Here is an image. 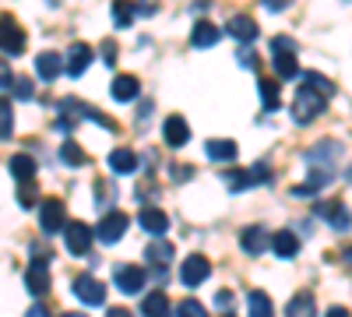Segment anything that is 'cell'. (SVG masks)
Instances as JSON below:
<instances>
[{
  "label": "cell",
  "instance_id": "cell-12",
  "mask_svg": "<svg viewBox=\"0 0 352 317\" xmlns=\"http://www.w3.org/2000/svg\"><path fill=\"white\" fill-rule=\"evenodd\" d=\"M88 64H92V46H88V43H74L71 50H67V74L71 78H81L85 71H88Z\"/></svg>",
  "mask_w": 352,
  "mask_h": 317
},
{
  "label": "cell",
  "instance_id": "cell-7",
  "mask_svg": "<svg viewBox=\"0 0 352 317\" xmlns=\"http://www.w3.org/2000/svg\"><path fill=\"white\" fill-rule=\"evenodd\" d=\"M113 278H116V289L120 293H141V285L148 282V272H144L141 265H116Z\"/></svg>",
  "mask_w": 352,
  "mask_h": 317
},
{
  "label": "cell",
  "instance_id": "cell-19",
  "mask_svg": "<svg viewBox=\"0 0 352 317\" xmlns=\"http://www.w3.org/2000/svg\"><path fill=\"white\" fill-rule=\"evenodd\" d=\"M226 32H229V36H236L240 43H254V39H257V25H254L250 14H232L229 25H226Z\"/></svg>",
  "mask_w": 352,
  "mask_h": 317
},
{
  "label": "cell",
  "instance_id": "cell-6",
  "mask_svg": "<svg viewBox=\"0 0 352 317\" xmlns=\"http://www.w3.org/2000/svg\"><path fill=\"white\" fill-rule=\"evenodd\" d=\"M74 296L85 303V307H102L106 303V285L92 275H78L74 278Z\"/></svg>",
  "mask_w": 352,
  "mask_h": 317
},
{
  "label": "cell",
  "instance_id": "cell-1",
  "mask_svg": "<svg viewBox=\"0 0 352 317\" xmlns=\"http://www.w3.org/2000/svg\"><path fill=\"white\" fill-rule=\"evenodd\" d=\"M338 145L335 141H320L317 149L307 152V169H310V184L307 190H317V187H324L335 180V166H338Z\"/></svg>",
  "mask_w": 352,
  "mask_h": 317
},
{
  "label": "cell",
  "instance_id": "cell-24",
  "mask_svg": "<svg viewBox=\"0 0 352 317\" xmlns=\"http://www.w3.org/2000/svg\"><path fill=\"white\" fill-rule=\"evenodd\" d=\"M268 243H272V250H275L278 257H285V261H289V257H296V254H300V240L292 237L289 229H278V233H275Z\"/></svg>",
  "mask_w": 352,
  "mask_h": 317
},
{
  "label": "cell",
  "instance_id": "cell-15",
  "mask_svg": "<svg viewBox=\"0 0 352 317\" xmlns=\"http://www.w3.org/2000/svg\"><path fill=\"white\" fill-rule=\"evenodd\" d=\"M173 243H166V240H155L148 250H144V257H148V265L155 268V275H166L169 272V261H173Z\"/></svg>",
  "mask_w": 352,
  "mask_h": 317
},
{
  "label": "cell",
  "instance_id": "cell-42",
  "mask_svg": "<svg viewBox=\"0 0 352 317\" xmlns=\"http://www.w3.org/2000/svg\"><path fill=\"white\" fill-rule=\"evenodd\" d=\"M261 4L268 8V11H285V8L292 4V0H261Z\"/></svg>",
  "mask_w": 352,
  "mask_h": 317
},
{
  "label": "cell",
  "instance_id": "cell-44",
  "mask_svg": "<svg viewBox=\"0 0 352 317\" xmlns=\"http://www.w3.org/2000/svg\"><path fill=\"white\" fill-rule=\"evenodd\" d=\"M106 317H134V314H131V310H124V307H113Z\"/></svg>",
  "mask_w": 352,
  "mask_h": 317
},
{
  "label": "cell",
  "instance_id": "cell-22",
  "mask_svg": "<svg viewBox=\"0 0 352 317\" xmlns=\"http://www.w3.org/2000/svg\"><path fill=\"white\" fill-rule=\"evenodd\" d=\"M204 152H208V159H215V162H232L236 159V141H229V138H212L208 145H204Z\"/></svg>",
  "mask_w": 352,
  "mask_h": 317
},
{
  "label": "cell",
  "instance_id": "cell-23",
  "mask_svg": "<svg viewBox=\"0 0 352 317\" xmlns=\"http://www.w3.org/2000/svg\"><path fill=\"white\" fill-rule=\"evenodd\" d=\"M11 177H14L18 184H32V177H36V159L25 155V152L11 155Z\"/></svg>",
  "mask_w": 352,
  "mask_h": 317
},
{
  "label": "cell",
  "instance_id": "cell-40",
  "mask_svg": "<svg viewBox=\"0 0 352 317\" xmlns=\"http://www.w3.org/2000/svg\"><path fill=\"white\" fill-rule=\"evenodd\" d=\"M116 56H120V50H116V43H109V39H106V43H102V61L113 67V64H116Z\"/></svg>",
  "mask_w": 352,
  "mask_h": 317
},
{
  "label": "cell",
  "instance_id": "cell-29",
  "mask_svg": "<svg viewBox=\"0 0 352 317\" xmlns=\"http://www.w3.org/2000/svg\"><path fill=\"white\" fill-rule=\"evenodd\" d=\"M247 303H250V317H275V310H272V300H268V293H261V289H250Z\"/></svg>",
  "mask_w": 352,
  "mask_h": 317
},
{
  "label": "cell",
  "instance_id": "cell-33",
  "mask_svg": "<svg viewBox=\"0 0 352 317\" xmlns=\"http://www.w3.org/2000/svg\"><path fill=\"white\" fill-rule=\"evenodd\" d=\"M303 78H307V89H314L320 99H331V96H335V85H331L324 74H303Z\"/></svg>",
  "mask_w": 352,
  "mask_h": 317
},
{
  "label": "cell",
  "instance_id": "cell-43",
  "mask_svg": "<svg viewBox=\"0 0 352 317\" xmlns=\"http://www.w3.org/2000/svg\"><path fill=\"white\" fill-rule=\"evenodd\" d=\"M173 177H176V180H187V177H190V169H187V166H176V169H173Z\"/></svg>",
  "mask_w": 352,
  "mask_h": 317
},
{
  "label": "cell",
  "instance_id": "cell-36",
  "mask_svg": "<svg viewBox=\"0 0 352 317\" xmlns=\"http://www.w3.org/2000/svg\"><path fill=\"white\" fill-rule=\"evenodd\" d=\"M176 314H180V317H208V310H204L197 300H184L180 307H176Z\"/></svg>",
  "mask_w": 352,
  "mask_h": 317
},
{
  "label": "cell",
  "instance_id": "cell-3",
  "mask_svg": "<svg viewBox=\"0 0 352 317\" xmlns=\"http://www.w3.org/2000/svg\"><path fill=\"white\" fill-rule=\"evenodd\" d=\"M296 46H292V39L285 36H275L272 39V53H275V71L282 78H296L300 74V64H296V53H292Z\"/></svg>",
  "mask_w": 352,
  "mask_h": 317
},
{
  "label": "cell",
  "instance_id": "cell-32",
  "mask_svg": "<svg viewBox=\"0 0 352 317\" xmlns=\"http://www.w3.org/2000/svg\"><path fill=\"white\" fill-rule=\"evenodd\" d=\"M60 159L67 162V166H85L88 162V155H85V149H78V141H64V145H60Z\"/></svg>",
  "mask_w": 352,
  "mask_h": 317
},
{
  "label": "cell",
  "instance_id": "cell-25",
  "mask_svg": "<svg viewBox=\"0 0 352 317\" xmlns=\"http://www.w3.org/2000/svg\"><path fill=\"white\" fill-rule=\"evenodd\" d=\"M109 169L120 173V177H127V173L138 169V155H134L131 149H113V152H109Z\"/></svg>",
  "mask_w": 352,
  "mask_h": 317
},
{
  "label": "cell",
  "instance_id": "cell-2",
  "mask_svg": "<svg viewBox=\"0 0 352 317\" xmlns=\"http://www.w3.org/2000/svg\"><path fill=\"white\" fill-rule=\"evenodd\" d=\"M324 102H328V99H320L314 89H307V85H303V89L296 92V99H292V120H296V124L317 120L320 113H324Z\"/></svg>",
  "mask_w": 352,
  "mask_h": 317
},
{
  "label": "cell",
  "instance_id": "cell-20",
  "mask_svg": "<svg viewBox=\"0 0 352 317\" xmlns=\"http://www.w3.org/2000/svg\"><path fill=\"white\" fill-rule=\"evenodd\" d=\"M138 222H141V229H148L152 237H162L166 229H169V215H166V212H159V208H141Z\"/></svg>",
  "mask_w": 352,
  "mask_h": 317
},
{
  "label": "cell",
  "instance_id": "cell-30",
  "mask_svg": "<svg viewBox=\"0 0 352 317\" xmlns=\"http://www.w3.org/2000/svg\"><path fill=\"white\" fill-rule=\"evenodd\" d=\"M257 89H261V102H264V109H278V81H272V78H261L257 81Z\"/></svg>",
  "mask_w": 352,
  "mask_h": 317
},
{
  "label": "cell",
  "instance_id": "cell-46",
  "mask_svg": "<svg viewBox=\"0 0 352 317\" xmlns=\"http://www.w3.org/2000/svg\"><path fill=\"white\" fill-rule=\"evenodd\" d=\"M25 317H50V314H46L43 307H28V314H25Z\"/></svg>",
  "mask_w": 352,
  "mask_h": 317
},
{
  "label": "cell",
  "instance_id": "cell-4",
  "mask_svg": "<svg viewBox=\"0 0 352 317\" xmlns=\"http://www.w3.org/2000/svg\"><path fill=\"white\" fill-rule=\"evenodd\" d=\"M25 289L32 296H46L50 293V268H46V254L43 250H36V261L28 265V272H25Z\"/></svg>",
  "mask_w": 352,
  "mask_h": 317
},
{
  "label": "cell",
  "instance_id": "cell-13",
  "mask_svg": "<svg viewBox=\"0 0 352 317\" xmlns=\"http://www.w3.org/2000/svg\"><path fill=\"white\" fill-rule=\"evenodd\" d=\"M162 134H166V145H169V149H184L187 141H190V127H187L184 117H166Z\"/></svg>",
  "mask_w": 352,
  "mask_h": 317
},
{
  "label": "cell",
  "instance_id": "cell-37",
  "mask_svg": "<svg viewBox=\"0 0 352 317\" xmlns=\"http://www.w3.org/2000/svg\"><path fill=\"white\" fill-rule=\"evenodd\" d=\"M18 205H21V208H32V205H36V190L28 187V184H21V194H18Z\"/></svg>",
  "mask_w": 352,
  "mask_h": 317
},
{
  "label": "cell",
  "instance_id": "cell-10",
  "mask_svg": "<svg viewBox=\"0 0 352 317\" xmlns=\"http://www.w3.org/2000/svg\"><path fill=\"white\" fill-rule=\"evenodd\" d=\"M39 226H43V233H56V229H64L67 226V212H64V201H43V208H39Z\"/></svg>",
  "mask_w": 352,
  "mask_h": 317
},
{
  "label": "cell",
  "instance_id": "cell-38",
  "mask_svg": "<svg viewBox=\"0 0 352 317\" xmlns=\"http://www.w3.org/2000/svg\"><path fill=\"white\" fill-rule=\"evenodd\" d=\"M236 61H240L243 67H254V71H257V64H261V61H257V56H254L247 46H240V50H236Z\"/></svg>",
  "mask_w": 352,
  "mask_h": 317
},
{
  "label": "cell",
  "instance_id": "cell-14",
  "mask_svg": "<svg viewBox=\"0 0 352 317\" xmlns=\"http://www.w3.org/2000/svg\"><path fill=\"white\" fill-rule=\"evenodd\" d=\"M268 240H272V237H268V229H264V226H247L243 233H240V247H243L247 254H254V257L268 250Z\"/></svg>",
  "mask_w": 352,
  "mask_h": 317
},
{
  "label": "cell",
  "instance_id": "cell-35",
  "mask_svg": "<svg viewBox=\"0 0 352 317\" xmlns=\"http://www.w3.org/2000/svg\"><path fill=\"white\" fill-rule=\"evenodd\" d=\"M11 92H14V99H21V102H28V99L36 96V89H32V81H28V78H14V81H11Z\"/></svg>",
  "mask_w": 352,
  "mask_h": 317
},
{
  "label": "cell",
  "instance_id": "cell-28",
  "mask_svg": "<svg viewBox=\"0 0 352 317\" xmlns=\"http://www.w3.org/2000/svg\"><path fill=\"white\" fill-rule=\"evenodd\" d=\"M141 314L144 317H169V296L166 293H148L141 303Z\"/></svg>",
  "mask_w": 352,
  "mask_h": 317
},
{
  "label": "cell",
  "instance_id": "cell-21",
  "mask_svg": "<svg viewBox=\"0 0 352 317\" xmlns=\"http://www.w3.org/2000/svg\"><path fill=\"white\" fill-rule=\"evenodd\" d=\"M219 39H222V28H219V25H212V21H197V25H194V32H190V43H194L197 50L215 46Z\"/></svg>",
  "mask_w": 352,
  "mask_h": 317
},
{
  "label": "cell",
  "instance_id": "cell-18",
  "mask_svg": "<svg viewBox=\"0 0 352 317\" xmlns=\"http://www.w3.org/2000/svg\"><path fill=\"white\" fill-rule=\"evenodd\" d=\"M317 215L320 219H328V226H335V229H349V208L345 205H338V201H320L317 205Z\"/></svg>",
  "mask_w": 352,
  "mask_h": 317
},
{
  "label": "cell",
  "instance_id": "cell-8",
  "mask_svg": "<svg viewBox=\"0 0 352 317\" xmlns=\"http://www.w3.org/2000/svg\"><path fill=\"white\" fill-rule=\"evenodd\" d=\"M208 275H212V261H208L204 254H190L187 261L180 265V282L190 285V289H194V285H201Z\"/></svg>",
  "mask_w": 352,
  "mask_h": 317
},
{
  "label": "cell",
  "instance_id": "cell-17",
  "mask_svg": "<svg viewBox=\"0 0 352 317\" xmlns=\"http://www.w3.org/2000/svg\"><path fill=\"white\" fill-rule=\"evenodd\" d=\"M109 92H113L116 102H131V99H138V92H141V81H138L134 74H120V78H113Z\"/></svg>",
  "mask_w": 352,
  "mask_h": 317
},
{
  "label": "cell",
  "instance_id": "cell-5",
  "mask_svg": "<svg viewBox=\"0 0 352 317\" xmlns=\"http://www.w3.org/2000/svg\"><path fill=\"white\" fill-rule=\"evenodd\" d=\"M21 50H25V32H21V25H18L11 14H0V53L18 56Z\"/></svg>",
  "mask_w": 352,
  "mask_h": 317
},
{
  "label": "cell",
  "instance_id": "cell-41",
  "mask_svg": "<svg viewBox=\"0 0 352 317\" xmlns=\"http://www.w3.org/2000/svg\"><path fill=\"white\" fill-rule=\"evenodd\" d=\"M11 81H14V74H11V67L0 61V89H11Z\"/></svg>",
  "mask_w": 352,
  "mask_h": 317
},
{
  "label": "cell",
  "instance_id": "cell-9",
  "mask_svg": "<svg viewBox=\"0 0 352 317\" xmlns=\"http://www.w3.org/2000/svg\"><path fill=\"white\" fill-rule=\"evenodd\" d=\"M127 222H131V219H127L124 212H106L102 222H99V229H96V237L109 247V243H116V240L127 233Z\"/></svg>",
  "mask_w": 352,
  "mask_h": 317
},
{
  "label": "cell",
  "instance_id": "cell-11",
  "mask_svg": "<svg viewBox=\"0 0 352 317\" xmlns=\"http://www.w3.org/2000/svg\"><path fill=\"white\" fill-rule=\"evenodd\" d=\"M64 243H67V254L81 257L88 247H92V229H88L85 222H67L64 226Z\"/></svg>",
  "mask_w": 352,
  "mask_h": 317
},
{
  "label": "cell",
  "instance_id": "cell-26",
  "mask_svg": "<svg viewBox=\"0 0 352 317\" xmlns=\"http://www.w3.org/2000/svg\"><path fill=\"white\" fill-rule=\"evenodd\" d=\"M36 71H39L43 81H56V74L64 71V61H60L56 53H39V56H36Z\"/></svg>",
  "mask_w": 352,
  "mask_h": 317
},
{
  "label": "cell",
  "instance_id": "cell-34",
  "mask_svg": "<svg viewBox=\"0 0 352 317\" xmlns=\"http://www.w3.org/2000/svg\"><path fill=\"white\" fill-rule=\"evenodd\" d=\"M113 21L120 25V28H127V25L134 21V4H127V0H116V4H113Z\"/></svg>",
  "mask_w": 352,
  "mask_h": 317
},
{
  "label": "cell",
  "instance_id": "cell-39",
  "mask_svg": "<svg viewBox=\"0 0 352 317\" xmlns=\"http://www.w3.org/2000/svg\"><path fill=\"white\" fill-rule=\"evenodd\" d=\"M232 300H236V296H232L229 289H219V296H215V303H219L222 314H232Z\"/></svg>",
  "mask_w": 352,
  "mask_h": 317
},
{
  "label": "cell",
  "instance_id": "cell-31",
  "mask_svg": "<svg viewBox=\"0 0 352 317\" xmlns=\"http://www.w3.org/2000/svg\"><path fill=\"white\" fill-rule=\"evenodd\" d=\"M14 134V109L11 99H0V141H11Z\"/></svg>",
  "mask_w": 352,
  "mask_h": 317
},
{
  "label": "cell",
  "instance_id": "cell-27",
  "mask_svg": "<svg viewBox=\"0 0 352 317\" xmlns=\"http://www.w3.org/2000/svg\"><path fill=\"white\" fill-rule=\"evenodd\" d=\"M285 317H317V307H314V296L310 293H296L285 307Z\"/></svg>",
  "mask_w": 352,
  "mask_h": 317
},
{
  "label": "cell",
  "instance_id": "cell-16",
  "mask_svg": "<svg viewBox=\"0 0 352 317\" xmlns=\"http://www.w3.org/2000/svg\"><path fill=\"white\" fill-rule=\"evenodd\" d=\"M268 177H272V173L264 166H257V169H247V173H226V184H229V190H243V187L264 184Z\"/></svg>",
  "mask_w": 352,
  "mask_h": 317
},
{
  "label": "cell",
  "instance_id": "cell-47",
  "mask_svg": "<svg viewBox=\"0 0 352 317\" xmlns=\"http://www.w3.org/2000/svg\"><path fill=\"white\" fill-rule=\"evenodd\" d=\"M60 317H85V314H60Z\"/></svg>",
  "mask_w": 352,
  "mask_h": 317
},
{
  "label": "cell",
  "instance_id": "cell-48",
  "mask_svg": "<svg viewBox=\"0 0 352 317\" xmlns=\"http://www.w3.org/2000/svg\"><path fill=\"white\" fill-rule=\"evenodd\" d=\"M226 317H232V314H226Z\"/></svg>",
  "mask_w": 352,
  "mask_h": 317
},
{
  "label": "cell",
  "instance_id": "cell-45",
  "mask_svg": "<svg viewBox=\"0 0 352 317\" xmlns=\"http://www.w3.org/2000/svg\"><path fill=\"white\" fill-rule=\"evenodd\" d=\"M328 317H349V307H331Z\"/></svg>",
  "mask_w": 352,
  "mask_h": 317
}]
</instances>
